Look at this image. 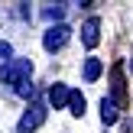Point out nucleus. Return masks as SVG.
<instances>
[{
    "label": "nucleus",
    "instance_id": "obj_8",
    "mask_svg": "<svg viewBox=\"0 0 133 133\" xmlns=\"http://www.w3.org/2000/svg\"><path fill=\"white\" fill-rule=\"evenodd\" d=\"M68 107H71L75 117L84 114V94H81V91H68Z\"/></svg>",
    "mask_w": 133,
    "mask_h": 133
},
{
    "label": "nucleus",
    "instance_id": "obj_1",
    "mask_svg": "<svg viewBox=\"0 0 133 133\" xmlns=\"http://www.w3.org/2000/svg\"><path fill=\"white\" fill-rule=\"evenodd\" d=\"M0 78L3 84H10L13 94L29 97L32 94V62L29 58H10V62L0 65Z\"/></svg>",
    "mask_w": 133,
    "mask_h": 133
},
{
    "label": "nucleus",
    "instance_id": "obj_5",
    "mask_svg": "<svg viewBox=\"0 0 133 133\" xmlns=\"http://www.w3.org/2000/svg\"><path fill=\"white\" fill-rule=\"evenodd\" d=\"M117 117H120V110H117V101H114V97H104V101H101V120L110 127V123H117Z\"/></svg>",
    "mask_w": 133,
    "mask_h": 133
},
{
    "label": "nucleus",
    "instance_id": "obj_2",
    "mask_svg": "<svg viewBox=\"0 0 133 133\" xmlns=\"http://www.w3.org/2000/svg\"><path fill=\"white\" fill-rule=\"evenodd\" d=\"M42 123H45V104L32 101V104H29V110L19 117L16 133H32V130H39V127H42Z\"/></svg>",
    "mask_w": 133,
    "mask_h": 133
},
{
    "label": "nucleus",
    "instance_id": "obj_6",
    "mask_svg": "<svg viewBox=\"0 0 133 133\" xmlns=\"http://www.w3.org/2000/svg\"><path fill=\"white\" fill-rule=\"evenodd\" d=\"M49 104L52 107H65V104H68V88H65V84H52L49 88Z\"/></svg>",
    "mask_w": 133,
    "mask_h": 133
},
{
    "label": "nucleus",
    "instance_id": "obj_11",
    "mask_svg": "<svg viewBox=\"0 0 133 133\" xmlns=\"http://www.w3.org/2000/svg\"><path fill=\"white\" fill-rule=\"evenodd\" d=\"M13 58V49H10V42H0V62H10Z\"/></svg>",
    "mask_w": 133,
    "mask_h": 133
},
{
    "label": "nucleus",
    "instance_id": "obj_3",
    "mask_svg": "<svg viewBox=\"0 0 133 133\" xmlns=\"http://www.w3.org/2000/svg\"><path fill=\"white\" fill-rule=\"evenodd\" d=\"M68 39H71V29H68L65 23H55V26H49V29H45L42 45H45V52H58Z\"/></svg>",
    "mask_w": 133,
    "mask_h": 133
},
{
    "label": "nucleus",
    "instance_id": "obj_10",
    "mask_svg": "<svg viewBox=\"0 0 133 133\" xmlns=\"http://www.w3.org/2000/svg\"><path fill=\"white\" fill-rule=\"evenodd\" d=\"M114 94H117V97L123 94V78H120V68H114Z\"/></svg>",
    "mask_w": 133,
    "mask_h": 133
},
{
    "label": "nucleus",
    "instance_id": "obj_9",
    "mask_svg": "<svg viewBox=\"0 0 133 133\" xmlns=\"http://www.w3.org/2000/svg\"><path fill=\"white\" fill-rule=\"evenodd\" d=\"M42 16H45V19H62V16H65V3H52V6H45Z\"/></svg>",
    "mask_w": 133,
    "mask_h": 133
},
{
    "label": "nucleus",
    "instance_id": "obj_7",
    "mask_svg": "<svg viewBox=\"0 0 133 133\" xmlns=\"http://www.w3.org/2000/svg\"><path fill=\"white\" fill-rule=\"evenodd\" d=\"M101 71H104L101 58H84V81H97Z\"/></svg>",
    "mask_w": 133,
    "mask_h": 133
},
{
    "label": "nucleus",
    "instance_id": "obj_12",
    "mask_svg": "<svg viewBox=\"0 0 133 133\" xmlns=\"http://www.w3.org/2000/svg\"><path fill=\"white\" fill-rule=\"evenodd\" d=\"M130 68H133V58H130Z\"/></svg>",
    "mask_w": 133,
    "mask_h": 133
},
{
    "label": "nucleus",
    "instance_id": "obj_4",
    "mask_svg": "<svg viewBox=\"0 0 133 133\" xmlns=\"http://www.w3.org/2000/svg\"><path fill=\"white\" fill-rule=\"evenodd\" d=\"M81 42L88 45V49H94V45L101 42V19H97V16H91L88 23L81 26Z\"/></svg>",
    "mask_w": 133,
    "mask_h": 133
}]
</instances>
